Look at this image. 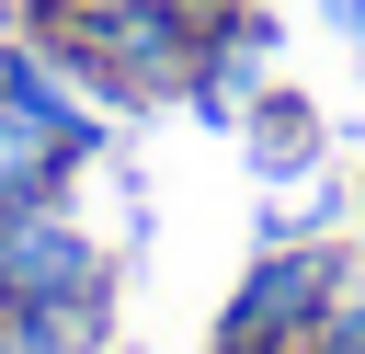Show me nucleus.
Listing matches in <instances>:
<instances>
[{"instance_id":"nucleus-1","label":"nucleus","mask_w":365,"mask_h":354,"mask_svg":"<svg viewBox=\"0 0 365 354\" xmlns=\"http://www.w3.org/2000/svg\"><path fill=\"white\" fill-rule=\"evenodd\" d=\"M342 285H354V240H331V228L262 240V251H251V274L228 285V308H217L205 354H308Z\"/></svg>"},{"instance_id":"nucleus-2","label":"nucleus","mask_w":365,"mask_h":354,"mask_svg":"<svg viewBox=\"0 0 365 354\" xmlns=\"http://www.w3.org/2000/svg\"><path fill=\"white\" fill-rule=\"evenodd\" d=\"M0 297H114V251L68 206H23L0 217Z\"/></svg>"},{"instance_id":"nucleus-3","label":"nucleus","mask_w":365,"mask_h":354,"mask_svg":"<svg viewBox=\"0 0 365 354\" xmlns=\"http://www.w3.org/2000/svg\"><path fill=\"white\" fill-rule=\"evenodd\" d=\"M80 171H91V148H80L68 126H46L34 103L0 91V217H23V206H68Z\"/></svg>"},{"instance_id":"nucleus-4","label":"nucleus","mask_w":365,"mask_h":354,"mask_svg":"<svg viewBox=\"0 0 365 354\" xmlns=\"http://www.w3.org/2000/svg\"><path fill=\"white\" fill-rule=\"evenodd\" d=\"M240 137H251V171H262V183H308V171H319V148H331V137H319V103H308V91H285V80H262V91H251Z\"/></svg>"},{"instance_id":"nucleus-5","label":"nucleus","mask_w":365,"mask_h":354,"mask_svg":"<svg viewBox=\"0 0 365 354\" xmlns=\"http://www.w3.org/2000/svg\"><path fill=\"white\" fill-rule=\"evenodd\" d=\"M114 297H0V343L11 354H103Z\"/></svg>"},{"instance_id":"nucleus-6","label":"nucleus","mask_w":365,"mask_h":354,"mask_svg":"<svg viewBox=\"0 0 365 354\" xmlns=\"http://www.w3.org/2000/svg\"><path fill=\"white\" fill-rule=\"evenodd\" d=\"M308 354H365V285H342L331 297V320H319V343Z\"/></svg>"},{"instance_id":"nucleus-7","label":"nucleus","mask_w":365,"mask_h":354,"mask_svg":"<svg viewBox=\"0 0 365 354\" xmlns=\"http://www.w3.org/2000/svg\"><path fill=\"white\" fill-rule=\"evenodd\" d=\"M319 11H331V34H342V46H365V0H319Z\"/></svg>"},{"instance_id":"nucleus-8","label":"nucleus","mask_w":365,"mask_h":354,"mask_svg":"<svg viewBox=\"0 0 365 354\" xmlns=\"http://www.w3.org/2000/svg\"><path fill=\"white\" fill-rule=\"evenodd\" d=\"M354 217H365V183H354Z\"/></svg>"}]
</instances>
